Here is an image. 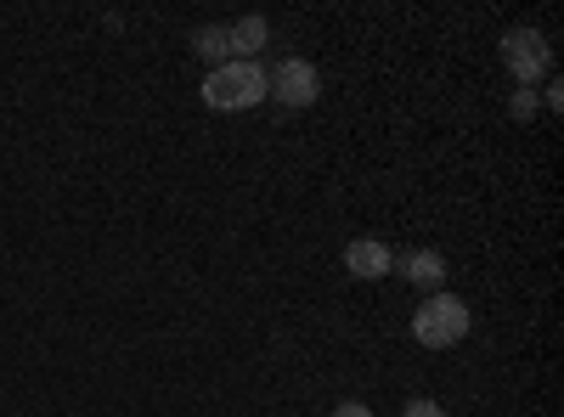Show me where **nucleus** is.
<instances>
[{"instance_id":"f257e3e1","label":"nucleus","mask_w":564,"mask_h":417,"mask_svg":"<svg viewBox=\"0 0 564 417\" xmlns=\"http://www.w3.org/2000/svg\"><path fill=\"white\" fill-rule=\"evenodd\" d=\"M468 305L463 299H452V294H430L417 310H412V339L423 344V350H452V344H463L468 339Z\"/></svg>"},{"instance_id":"f03ea898","label":"nucleus","mask_w":564,"mask_h":417,"mask_svg":"<svg viewBox=\"0 0 564 417\" xmlns=\"http://www.w3.org/2000/svg\"><path fill=\"white\" fill-rule=\"evenodd\" d=\"M265 97V68L260 63H226L204 79V102L215 113H243Z\"/></svg>"},{"instance_id":"7ed1b4c3","label":"nucleus","mask_w":564,"mask_h":417,"mask_svg":"<svg viewBox=\"0 0 564 417\" xmlns=\"http://www.w3.org/2000/svg\"><path fill=\"white\" fill-rule=\"evenodd\" d=\"M502 63H508V74H513V79H520V85L531 90L536 79H547L553 52H547V40H542L536 29H508V34H502Z\"/></svg>"},{"instance_id":"20e7f679","label":"nucleus","mask_w":564,"mask_h":417,"mask_svg":"<svg viewBox=\"0 0 564 417\" xmlns=\"http://www.w3.org/2000/svg\"><path fill=\"white\" fill-rule=\"evenodd\" d=\"M265 97H276L282 108H311L316 102V68L305 57H282L276 68H265Z\"/></svg>"},{"instance_id":"39448f33","label":"nucleus","mask_w":564,"mask_h":417,"mask_svg":"<svg viewBox=\"0 0 564 417\" xmlns=\"http://www.w3.org/2000/svg\"><path fill=\"white\" fill-rule=\"evenodd\" d=\"M390 265H395V254H390L379 238H356V243H345V271H350V276H361V283L384 276Z\"/></svg>"},{"instance_id":"423d86ee","label":"nucleus","mask_w":564,"mask_h":417,"mask_svg":"<svg viewBox=\"0 0 564 417\" xmlns=\"http://www.w3.org/2000/svg\"><path fill=\"white\" fill-rule=\"evenodd\" d=\"M390 271H401L406 283H417V288H435V294H441V283H446V260H441L435 249H412V254H401Z\"/></svg>"},{"instance_id":"0eeeda50","label":"nucleus","mask_w":564,"mask_h":417,"mask_svg":"<svg viewBox=\"0 0 564 417\" xmlns=\"http://www.w3.org/2000/svg\"><path fill=\"white\" fill-rule=\"evenodd\" d=\"M265 18H238V23H226V40H231V63H254V52L265 45Z\"/></svg>"},{"instance_id":"6e6552de","label":"nucleus","mask_w":564,"mask_h":417,"mask_svg":"<svg viewBox=\"0 0 564 417\" xmlns=\"http://www.w3.org/2000/svg\"><path fill=\"white\" fill-rule=\"evenodd\" d=\"M193 45H198V57H204V63H215V68H226V63H231V40H226V29H198V40H193Z\"/></svg>"},{"instance_id":"1a4fd4ad","label":"nucleus","mask_w":564,"mask_h":417,"mask_svg":"<svg viewBox=\"0 0 564 417\" xmlns=\"http://www.w3.org/2000/svg\"><path fill=\"white\" fill-rule=\"evenodd\" d=\"M401 417H446V411H441V400H423V395H417V400H406Z\"/></svg>"},{"instance_id":"9d476101","label":"nucleus","mask_w":564,"mask_h":417,"mask_svg":"<svg viewBox=\"0 0 564 417\" xmlns=\"http://www.w3.org/2000/svg\"><path fill=\"white\" fill-rule=\"evenodd\" d=\"M513 113H520V119L536 113V97H531V90H520V97H513Z\"/></svg>"},{"instance_id":"9b49d317","label":"nucleus","mask_w":564,"mask_h":417,"mask_svg":"<svg viewBox=\"0 0 564 417\" xmlns=\"http://www.w3.org/2000/svg\"><path fill=\"white\" fill-rule=\"evenodd\" d=\"M334 417H372L361 400H345V406H334Z\"/></svg>"}]
</instances>
